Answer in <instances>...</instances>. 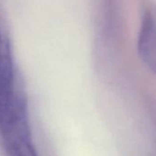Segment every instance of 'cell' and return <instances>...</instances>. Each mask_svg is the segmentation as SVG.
<instances>
[{
    "mask_svg": "<svg viewBox=\"0 0 156 156\" xmlns=\"http://www.w3.org/2000/svg\"><path fill=\"white\" fill-rule=\"evenodd\" d=\"M0 132L8 156H38L32 141L23 89L0 104Z\"/></svg>",
    "mask_w": 156,
    "mask_h": 156,
    "instance_id": "cell-1",
    "label": "cell"
},
{
    "mask_svg": "<svg viewBox=\"0 0 156 156\" xmlns=\"http://www.w3.org/2000/svg\"><path fill=\"white\" fill-rule=\"evenodd\" d=\"M138 50L144 64L152 73L156 74V22L148 12L142 20Z\"/></svg>",
    "mask_w": 156,
    "mask_h": 156,
    "instance_id": "cell-2",
    "label": "cell"
},
{
    "mask_svg": "<svg viewBox=\"0 0 156 156\" xmlns=\"http://www.w3.org/2000/svg\"><path fill=\"white\" fill-rule=\"evenodd\" d=\"M11 51L10 43L2 29L1 22H0V60H1L2 56L5 53H7V51Z\"/></svg>",
    "mask_w": 156,
    "mask_h": 156,
    "instance_id": "cell-3",
    "label": "cell"
}]
</instances>
